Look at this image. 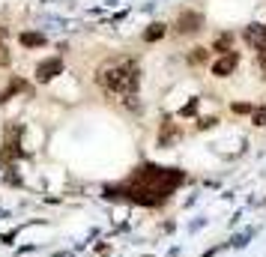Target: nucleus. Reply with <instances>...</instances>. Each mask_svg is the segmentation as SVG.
<instances>
[{"label": "nucleus", "instance_id": "16", "mask_svg": "<svg viewBox=\"0 0 266 257\" xmlns=\"http://www.w3.org/2000/svg\"><path fill=\"white\" fill-rule=\"evenodd\" d=\"M0 51H3V45H0Z\"/></svg>", "mask_w": 266, "mask_h": 257}, {"label": "nucleus", "instance_id": "6", "mask_svg": "<svg viewBox=\"0 0 266 257\" xmlns=\"http://www.w3.org/2000/svg\"><path fill=\"white\" fill-rule=\"evenodd\" d=\"M201 24H204V18L198 12H183L180 21H177V30L180 33H192V30H201Z\"/></svg>", "mask_w": 266, "mask_h": 257}, {"label": "nucleus", "instance_id": "7", "mask_svg": "<svg viewBox=\"0 0 266 257\" xmlns=\"http://www.w3.org/2000/svg\"><path fill=\"white\" fill-rule=\"evenodd\" d=\"M21 45L24 48H42L45 45V36L42 33H21Z\"/></svg>", "mask_w": 266, "mask_h": 257}, {"label": "nucleus", "instance_id": "3", "mask_svg": "<svg viewBox=\"0 0 266 257\" xmlns=\"http://www.w3.org/2000/svg\"><path fill=\"white\" fill-rule=\"evenodd\" d=\"M237 66H240V54H237V51L219 54V60L213 63V75H219V78H228V75H231Z\"/></svg>", "mask_w": 266, "mask_h": 257}, {"label": "nucleus", "instance_id": "9", "mask_svg": "<svg viewBox=\"0 0 266 257\" xmlns=\"http://www.w3.org/2000/svg\"><path fill=\"white\" fill-rule=\"evenodd\" d=\"M216 51L219 54H228L231 51V33H222V39H216Z\"/></svg>", "mask_w": 266, "mask_h": 257}, {"label": "nucleus", "instance_id": "14", "mask_svg": "<svg viewBox=\"0 0 266 257\" xmlns=\"http://www.w3.org/2000/svg\"><path fill=\"white\" fill-rule=\"evenodd\" d=\"M195 111H198V99H195V102H189V105H186V108H183L180 114H183V117H192Z\"/></svg>", "mask_w": 266, "mask_h": 257}, {"label": "nucleus", "instance_id": "4", "mask_svg": "<svg viewBox=\"0 0 266 257\" xmlns=\"http://www.w3.org/2000/svg\"><path fill=\"white\" fill-rule=\"evenodd\" d=\"M243 39H246V45H252L255 51H266V27L264 24H249V27L243 30Z\"/></svg>", "mask_w": 266, "mask_h": 257}, {"label": "nucleus", "instance_id": "1", "mask_svg": "<svg viewBox=\"0 0 266 257\" xmlns=\"http://www.w3.org/2000/svg\"><path fill=\"white\" fill-rule=\"evenodd\" d=\"M186 183V174L180 168H162V165H141L120 189L108 186L105 192H120L114 198H123V201H132V204H141V207H159L165 204L180 186ZM111 198V201H114Z\"/></svg>", "mask_w": 266, "mask_h": 257}, {"label": "nucleus", "instance_id": "8", "mask_svg": "<svg viewBox=\"0 0 266 257\" xmlns=\"http://www.w3.org/2000/svg\"><path fill=\"white\" fill-rule=\"evenodd\" d=\"M162 36H165V24H150V30L144 33L147 42H156V39H162Z\"/></svg>", "mask_w": 266, "mask_h": 257}, {"label": "nucleus", "instance_id": "10", "mask_svg": "<svg viewBox=\"0 0 266 257\" xmlns=\"http://www.w3.org/2000/svg\"><path fill=\"white\" fill-rule=\"evenodd\" d=\"M252 237H255V228H249V231H246L243 237H237L231 246H237V249H240V246H249V240H252Z\"/></svg>", "mask_w": 266, "mask_h": 257}, {"label": "nucleus", "instance_id": "11", "mask_svg": "<svg viewBox=\"0 0 266 257\" xmlns=\"http://www.w3.org/2000/svg\"><path fill=\"white\" fill-rule=\"evenodd\" d=\"M204 60H207V51H204V48H195V51L189 54V63H204Z\"/></svg>", "mask_w": 266, "mask_h": 257}, {"label": "nucleus", "instance_id": "2", "mask_svg": "<svg viewBox=\"0 0 266 257\" xmlns=\"http://www.w3.org/2000/svg\"><path fill=\"white\" fill-rule=\"evenodd\" d=\"M102 84L105 90L111 93H120V96H135L138 90V66L135 63H123V66H114L102 75Z\"/></svg>", "mask_w": 266, "mask_h": 257}, {"label": "nucleus", "instance_id": "5", "mask_svg": "<svg viewBox=\"0 0 266 257\" xmlns=\"http://www.w3.org/2000/svg\"><path fill=\"white\" fill-rule=\"evenodd\" d=\"M60 72H63V60H60V57L45 60V63H39V66H36V81L48 84V81H51V78H57Z\"/></svg>", "mask_w": 266, "mask_h": 257}, {"label": "nucleus", "instance_id": "12", "mask_svg": "<svg viewBox=\"0 0 266 257\" xmlns=\"http://www.w3.org/2000/svg\"><path fill=\"white\" fill-rule=\"evenodd\" d=\"M234 111H237V114H252L255 108H252L249 102H237V105H234Z\"/></svg>", "mask_w": 266, "mask_h": 257}, {"label": "nucleus", "instance_id": "15", "mask_svg": "<svg viewBox=\"0 0 266 257\" xmlns=\"http://www.w3.org/2000/svg\"><path fill=\"white\" fill-rule=\"evenodd\" d=\"M261 69H264V78H266V54L261 57Z\"/></svg>", "mask_w": 266, "mask_h": 257}, {"label": "nucleus", "instance_id": "13", "mask_svg": "<svg viewBox=\"0 0 266 257\" xmlns=\"http://www.w3.org/2000/svg\"><path fill=\"white\" fill-rule=\"evenodd\" d=\"M255 126H266V108H261V111H255V120H252Z\"/></svg>", "mask_w": 266, "mask_h": 257}]
</instances>
